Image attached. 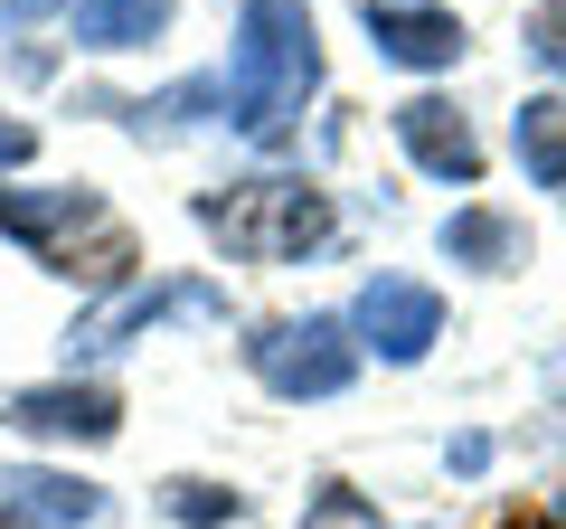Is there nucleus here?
<instances>
[{"label": "nucleus", "mask_w": 566, "mask_h": 529, "mask_svg": "<svg viewBox=\"0 0 566 529\" xmlns=\"http://www.w3.org/2000/svg\"><path fill=\"white\" fill-rule=\"evenodd\" d=\"M322 95V39L303 0H245L237 10V58H227V123L245 143H283L303 104Z\"/></svg>", "instance_id": "nucleus-1"}, {"label": "nucleus", "mask_w": 566, "mask_h": 529, "mask_svg": "<svg viewBox=\"0 0 566 529\" xmlns=\"http://www.w3.org/2000/svg\"><path fill=\"white\" fill-rule=\"evenodd\" d=\"M199 227L227 246L237 264H303V256H322L331 246V199L312 180H237L227 199H199Z\"/></svg>", "instance_id": "nucleus-2"}, {"label": "nucleus", "mask_w": 566, "mask_h": 529, "mask_svg": "<svg viewBox=\"0 0 566 529\" xmlns=\"http://www.w3.org/2000/svg\"><path fill=\"white\" fill-rule=\"evenodd\" d=\"M245 369H255L274 397H340L349 378H359V331L331 322V312H303V322H264L255 341H245Z\"/></svg>", "instance_id": "nucleus-3"}, {"label": "nucleus", "mask_w": 566, "mask_h": 529, "mask_svg": "<svg viewBox=\"0 0 566 529\" xmlns=\"http://www.w3.org/2000/svg\"><path fill=\"white\" fill-rule=\"evenodd\" d=\"M349 331H359V350H378L387 369H416L424 350L444 341V293L416 284V274H368L359 303H349Z\"/></svg>", "instance_id": "nucleus-4"}, {"label": "nucleus", "mask_w": 566, "mask_h": 529, "mask_svg": "<svg viewBox=\"0 0 566 529\" xmlns=\"http://www.w3.org/2000/svg\"><path fill=\"white\" fill-rule=\"evenodd\" d=\"M0 237H20L29 256H48L57 274H76V237H123L114 218H104L95 189H0Z\"/></svg>", "instance_id": "nucleus-5"}, {"label": "nucleus", "mask_w": 566, "mask_h": 529, "mask_svg": "<svg viewBox=\"0 0 566 529\" xmlns=\"http://www.w3.org/2000/svg\"><path fill=\"white\" fill-rule=\"evenodd\" d=\"M0 426L48 435V445H104V435H123V397L114 387H85V378H48V387L0 397Z\"/></svg>", "instance_id": "nucleus-6"}, {"label": "nucleus", "mask_w": 566, "mask_h": 529, "mask_svg": "<svg viewBox=\"0 0 566 529\" xmlns=\"http://www.w3.org/2000/svg\"><path fill=\"white\" fill-rule=\"evenodd\" d=\"M359 29H368V48L387 66H416V76L463 58V20L434 10V0H359Z\"/></svg>", "instance_id": "nucleus-7"}, {"label": "nucleus", "mask_w": 566, "mask_h": 529, "mask_svg": "<svg viewBox=\"0 0 566 529\" xmlns=\"http://www.w3.org/2000/svg\"><path fill=\"white\" fill-rule=\"evenodd\" d=\"M397 143H406V162H416L424 180H444V189L482 180V133H472L444 95H406L397 104Z\"/></svg>", "instance_id": "nucleus-8"}, {"label": "nucleus", "mask_w": 566, "mask_h": 529, "mask_svg": "<svg viewBox=\"0 0 566 529\" xmlns=\"http://www.w3.org/2000/svg\"><path fill=\"white\" fill-rule=\"evenodd\" d=\"M0 501L20 529H85L104 520V491L76 483V473H0Z\"/></svg>", "instance_id": "nucleus-9"}, {"label": "nucleus", "mask_w": 566, "mask_h": 529, "mask_svg": "<svg viewBox=\"0 0 566 529\" xmlns=\"http://www.w3.org/2000/svg\"><path fill=\"white\" fill-rule=\"evenodd\" d=\"M170 29V0H76V48L123 58V48H151Z\"/></svg>", "instance_id": "nucleus-10"}, {"label": "nucleus", "mask_w": 566, "mask_h": 529, "mask_svg": "<svg viewBox=\"0 0 566 529\" xmlns=\"http://www.w3.org/2000/svg\"><path fill=\"white\" fill-rule=\"evenodd\" d=\"M510 152L538 189H566V95H528L510 114Z\"/></svg>", "instance_id": "nucleus-11"}, {"label": "nucleus", "mask_w": 566, "mask_h": 529, "mask_svg": "<svg viewBox=\"0 0 566 529\" xmlns=\"http://www.w3.org/2000/svg\"><path fill=\"white\" fill-rule=\"evenodd\" d=\"M520 218H501V208H453L444 218V256L453 264H482V274H510L520 264Z\"/></svg>", "instance_id": "nucleus-12"}, {"label": "nucleus", "mask_w": 566, "mask_h": 529, "mask_svg": "<svg viewBox=\"0 0 566 529\" xmlns=\"http://www.w3.org/2000/svg\"><path fill=\"white\" fill-rule=\"evenodd\" d=\"M170 491H180L170 501L180 520H237V491H218V483H170Z\"/></svg>", "instance_id": "nucleus-13"}, {"label": "nucleus", "mask_w": 566, "mask_h": 529, "mask_svg": "<svg viewBox=\"0 0 566 529\" xmlns=\"http://www.w3.org/2000/svg\"><path fill=\"white\" fill-rule=\"evenodd\" d=\"M528 39H538V58H557V66H566V0H547L538 20H528Z\"/></svg>", "instance_id": "nucleus-14"}, {"label": "nucleus", "mask_w": 566, "mask_h": 529, "mask_svg": "<svg viewBox=\"0 0 566 529\" xmlns=\"http://www.w3.org/2000/svg\"><path fill=\"white\" fill-rule=\"evenodd\" d=\"M29 152H39V133H29V123H10V114H0V170H20Z\"/></svg>", "instance_id": "nucleus-15"}, {"label": "nucleus", "mask_w": 566, "mask_h": 529, "mask_svg": "<svg viewBox=\"0 0 566 529\" xmlns=\"http://www.w3.org/2000/svg\"><path fill=\"white\" fill-rule=\"evenodd\" d=\"M48 10H76V0H0V29H29V20H48Z\"/></svg>", "instance_id": "nucleus-16"}, {"label": "nucleus", "mask_w": 566, "mask_h": 529, "mask_svg": "<svg viewBox=\"0 0 566 529\" xmlns=\"http://www.w3.org/2000/svg\"><path fill=\"white\" fill-rule=\"evenodd\" d=\"M0 529H20V520H10V501H0Z\"/></svg>", "instance_id": "nucleus-17"}, {"label": "nucleus", "mask_w": 566, "mask_h": 529, "mask_svg": "<svg viewBox=\"0 0 566 529\" xmlns=\"http://www.w3.org/2000/svg\"><path fill=\"white\" fill-rule=\"evenodd\" d=\"M557 529H566V491H557Z\"/></svg>", "instance_id": "nucleus-18"}]
</instances>
